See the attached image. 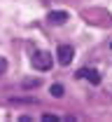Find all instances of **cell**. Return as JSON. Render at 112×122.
<instances>
[{"label":"cell","mask_w":112,"mask_h":122,"mask_svg":"<svg viewBox=\"0 0 112 122\" xmlns=\"http://www.w3.org/2000/svg\"><path fill=\"white\" fill-rule=\"evenodd\" d=\"M31 63H33V68H37V71H49L51 63H54V59H51L49 52H35V56H33Z\"/></svg>","instance_id":"obj_1"},{"label":"cell","mask_w":112,"mask_h":122,"mask_svg":"<svg viewBox=\"0 0 112 122\" xmlns=\"http://www.w3.org/2000/svg\"><path fill=\"white\" fill-rule=\"evenodd\" d=\"M72 56H75V49H72L70 45H61L58 49H56V59H58L61 66H70Z\"/></svg>","instance_id":"obj_2"},{"label":"cell","mask_w":112,"mask_h":122,"mask_svg":"<svg viewBox=\"0 0 112 122\" xmlns=\"http://www.w3.org/2000/svg\"><path fill=\"white\" fill-rule=\"evenodd\" d=\"M77 77L89 80L91 85H98V82H100V73H98V71H94V68H82V71H77Z\"/></svg>","instance_id":"obj_3"},{"label":"cell","mask_w":112,"mask_h":122,"mask_svg":"<svg viewBox=\"0 0 112 122\" xmlns=\"http://www.w3.org/2000/svg\"><path fill=\"white\" fill-rule=\"evenodd\" d=\"M49 24H54V26H61V24H65L68 21V12H63V10H58V12H49Z\"/></svg>","instance_id":"obj_4"},{"label":"cell","mask_w":112,"mask_h":122,"mask_svg":"<svg viewBox=\"0 0 112 122\" xmlns=\"http://www.w3.org/2000/svg\"><path fill=\"white\" fill-rule=\"evenodd\" d=\"M49 92H51V96H54V99H61V96H63V94H65L63 85H58V82H54V85L49 87Z\"/></svg>","instance_id":"obj_5"},{"label":"cell","mask_w":112,"mask_h":122,"mask_svg":"<svg viewBox=\"0 0 112 122\" xmlns=\"http://www.w3.org/2000/svg\"><path fill=\"white\" fill-rule=\"evenodd\" d=\"M5 71H7V61H5V59H2V56H0V75H2Z\"/></svg>","instance_id":"obj_6"},{"label":"cell","mask_w":112,"mask_h":122,"mask_svg":"<svg viewBox=\"0 0 112 122\" xmlns=\"http://www.w3.org/2000/svg\"><path fill=\"white\" fill-rule=\"evenodd\" d=\"M42 120H45V122H54V120H58V117H56V115H49V113H47V115H42Z\"/></svg>","instance_id":"obj_7"},{"label":"cell","mask_w":112,"mask_h":122,"mask_svg":"<svg viewBox=\"0 0 112 122\" xmlns=\"http://www.w3.org/2000/svg\"><path fill=\"white\" fill-rule=\"evenodd\" d=\"M110 47H112V45H110Z\"/></svg>","instance_id":"obj_8"}]
</instances>
